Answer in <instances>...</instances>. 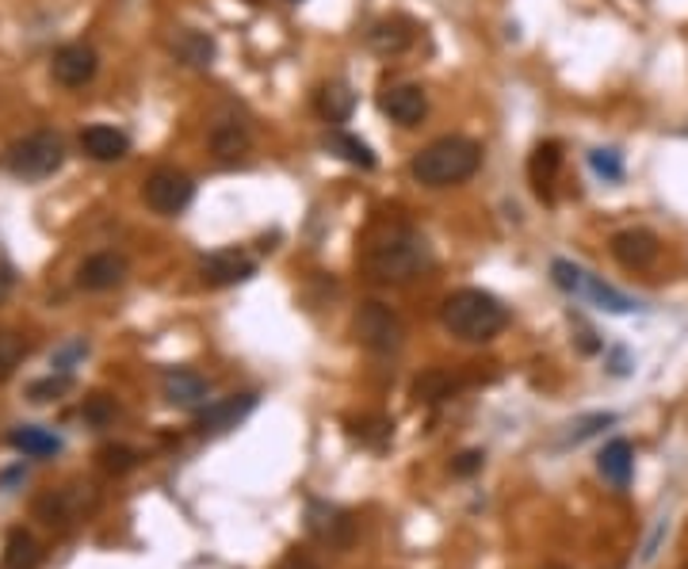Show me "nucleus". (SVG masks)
<instances>
[{"mask_svg": "<svg viewBox=\"0 0 688 569\" xmlns=\"http://www.w3.org/2000/svg\"><path fill=\"white\" fill-rule=\"evenodd\" d=\"M441 322L444 329L463 344H486L509 325V309L502 306L489 291L478 287H463L452 291L441 306Z\"/></svg>", "mask_w": 688, "mask_h": 569, "instance_id": "1", "label": "nucleus"}, {"mask_svg": "<svg viewBox=\"0 0 688 569\" xmlns=\"http://www.w3.org/2000/svg\"><path fill=\"white\" fill-rule=\"evenodd\" d=\"M478 169H482V145L475 138H463V134H447L428 142L409 165L413 180L425 187H455L475 176Z\"/></svg>", "mask_w": 688, "mask_h": 569, "instance_id": "2", "label": "nucleus"}, {"mask_svg": "<svg viewBox=\"0 0 688 569\" xmlns=\"http://www.w3.org/2000/svg\"><path fill=\"white\" fill-rule=\"evenodd\" d=\"M425 268H428L425 241L402 226L386 230L383 237H375L367 245V272L383 283H409L413 275H421Z\"/></svg>", "mask_w": 688, "mask_h": 569, "instance_id": "3", "label": "nucleus"}, {"mask_svg": "<svg viewBox=\"0 0 688 569\" xmlns=\"http://www.w3.org/2000/svg\"><path fill=\"white\" fill-rule=\"evenodd\" d=\"M65 165V142L54 131H34L8 150V172L23 184H39V180L54 176Z\"/></svg>", "mask_w": 688, "mask_h": 569, "instance_id": "4", "label": "nucleus"}, {"mask_svg": "<svg viewBox=\"0 0 688 569\" xmlns=\"http://www.w3.org/2000/svg\"><path fill=\"white\" fill-rule=\"evenodd\" d=\"M352 329H356V341L364 344L367 352H375V356H394V352L406 344V325H402L398 314H394L391 306H383V302H364V306L356 309Z\"/></svg>", "mask_w": 688, "mask_h": 569, "instance_id": "5", "label": "nucleus"}, {"mask_svg": "<svg viewBox=\"0 0 688 569\" xmlns=\"http://www.w3.org/2000/svg\"><path fill=\"white\" fill-rule=\"evenodd\" d=\"M192 195H195L192 176L180 169H153L142 184L145 206H150L153 214H161V219H176V214L192 203Z\"/></svg>", "mask_w": 688, "mask_h": 569, "instance_id": "6", "label": "nucleus"}, {"mask_svg": "<svg viewBox=\"0 0 688 569\" xmlns=\"http://www.w3.org/2000/svg\"><path fill=\"white\" fill-rule=\"evenodd\" d=\"M92 505H97V494H92L89 486H65V489H54V494L39 497L34 501V516H39L42 524H50V528H73L77 520H84V516L92 512Z\"/></svg>", "mask_w": 688, "mask_h": 569, "instance_id": "7", "label": "nucleus"}, {"mask_svg": "<svg viewBox=\"0 0 688 569\" xmlns=\"http://www.w3.org/2000/svg\"><path fill=\"white\" fill-rule=\"evenodd\" d=\"M256 261L241 248H219V253L200 261V280L203 287H237V283L253 280Z\"/></svg>", "mask_w": 688, "mask_h": 569, "instance_id": "8", "label": "nucleus"}, {"mask_svg": "<svg viewBox=\"0 0 688 569\" xmlns=\"http://www.w3.org/2000/svg\"><path fill=\"white\" fill-rule=\"evenodd\" d=\"M97 69H100L97 50L84 47V42H69V47L54 50V58H50V77L62 89H84L97 77Z\"/></svg>", "mask_w": 688, "mask_h": 569, "instance_id": "9", "label": "nucleus"}, {"mask_svg": "<svg viewBox=\"0 0 688 569\" xmlns=\"http://www.w3.org/2000/svg\"><path fill=\"white\" fill-rule=\"evenodd\" d=\"M378 108H383V115H391V123L398 126H421V119L428 115V96L421 84H386L383 92H378Z\"/></svg>", "mask_w": 688, "mask_h": 569, "instance_id": "10", "label": "nucleus"}, {"mask_svg": "<svg viewBox=\"0 0 688 569\" xmlns=\"http://www.w3.org/2000/svg\"><path fill=\"white\" fill-rule=\"evenodd\" d=\"M306 528L317 542H330V547H348L356 536V524L344 508L330 501H310L306 505Z\"/></svg>", "mask_w": 688, "mask_h": 569, "instance_id": "11", "label": "nucleus"}, {"mask_svg": "<svg viewBox=\"0 0 688 569\" xmlns=\"http://www.w3.org/2000/svg\"><path fill=\"white\" fill-rule=\"evenodd\" d=\"M253 409H256V394H230V398L203 405L200 417H195V428H200L203 436H222V433H230V428H237Z\"/></svg>", "mask_w": 688, "mask_h": 569, "instance_id": "12", "label": "nucleus"}, {"mask_svg": "<svg viewBox=\"0 0 688 569\" xmlns=\"http://www.w3.org/2000/svg\"><path fill=\"white\" fill-rule=\"evenodd\" d=\"M613 256L619 264H624L627 272H647L658 264L661 256V241L658 234H650V230H619L613 237Z\"/></svg>", "mask_w": 688, "mask_h": 569, "instance_id": "13", "label": "nucleus"}, {"mask_svg": "<svg viewBox=\"0 0 688 569\" xmlns=\"http://www.w3.org/2000/svg\"><path fill=\"white\" fill-rule=\"evenodd\" d=\"M81 150L89 153L92 161H100V165H111V161H123L127 153H131V138L119 131V126L92 123L81 131Z\"/></svg>", "mask_w": 688, "mask_h": 569, "instance_id": "14", "label": "nucleus"}, {"mask_svg": "<svg viewBox=\"0 0 688 569\" xmlns=\"http://www.w3.org/2000/svg\"><path fill=\"white\" fill-rule=\"evenodd\" d=\"M127 280V261L119 253H97L77 268L81 291H115Z\"/></svg>", "mask_w": 688, "mask_h": 569, "instance_id": "15", "label": "nucleus"}, {"mask_svg": "<svg viewBox=\"0 0 688 569\" xmlns=\"http://www.w3.org/2000/svg\"><path fill=\"white\" fill-rule=\"evenodd\" d=\"M161 386H165V402L176 405V409H200L206 394H211V383L188 367H169Z\"/></svg>", "mask_w": 688, "mask_h": 569, "instance_id": "16", "label": "nucleus"}, {"mask_svg": "<svg viewBox=\"0 0 688 569\" xmlns=\"http://www.w3.org/2000/svg\"><path fill=\"white\" fill-rule=\"evenodd\" d=\"M574 295L589 298L593 306H597V309H608V314H631V309H639V302L627 298L624 291L608 287L605 280H597V275H589L585 268H581V275H578V287H574Z\"/></svg>", "mask_w": 688, "mask_h": 569, "instance_id": "17", "label": "nucleus"}, {"mask_svg": "<svg viewBox=\"0 0 688 569\" xmlns=\"http://www.w3.org/2000/svg\"><path fill=\"white\" fill-rule=\"evenodd\" d=\"M413 39H417V31H413V23L402 20V16L375 23L372 34H367V42H372L375 54H402V50L413 47Z\"/></svg>", "mask_w": 688, "mask_h": 569, "instance_id": "18", "label": "nucleus"}, {"mask_svg": "<svg viewBox=\"0 0 688 569\" xmlns=\"http://www.w3.org/2000/svg\"><path fill=\"white\" fill-rule=\"evenodd\" d=\"M597 470L605 481H613L616 489H627V481H631V470H635V451L627 439H613V444L600 451L597 459Z\"/></svg>", "mask_w": 688, "mask_h": 569, "instance_id": "19", "label": "nucleus"}, {"mask_svg": "<svg viewBox=\"0 0 688 569\" xmlns=\"http://www.w3.org/2000/svg\"><path fill=\"white\" fill-rule=\"evenodd\" d=\"M8 444L16 447V451L31 455V459H50V455L62 451V439H58L50 428H34V425H20L12 428V436H8Z\"/></svg>", "mask_w": 688, "mask_h": 569, "instance_id": "20", "label": "nucleus"}, {"mask_svg": "<svg viewBox=\"0 0 688 569\" xmlns=\"http://www.w3.org/2000/svg\"><path fill=\"white\" fill-rule=\"evenodd\" d=\"M352 108H356V92L344 81H330L322 92H317V111H322L330 123H348Z\"/></svg>", "mask_w": 688, "mask_h": 569, "instance_id": "21", "label": "nucleus"}, {"mask_svg": "<svg viewBox=\"0 0 688 569\" xmlns=\"http://www.w3.org/2000/svg\"><path fill=\"white\" fill-rule=\"evenodd\" d=\"M172 54L184 58L188 65H211V58H214V42L206 39V34H200V31L180 28L176 34H172Z\"/></svg>", "mask_w": 688, "mask_h": 569, "instance_id": "22", "label": "nucleus"}, {"mask_svg": "<svg viewBox=\"0 0 688 569\" xmlns=\"http://www.w3.org/2000/svg\"><path fill=\"white\" fill-rule=\"evenodd\" d=\"M348 436L352 439H360L364 447H386L391 444V436H394V425H391V417H378V413H364L360 420H348Z\"/></svg>", "mask_w": 688, "mask_h": 569, "instance_id": "23", "label": "nucleus"}, {"mask_svg": "<svg viewBox=\"0 0 688 569\" xmlns=\"http://www.w3.org/2000/svg\"><path fill=\"white\" fill-rule=\"evenodd\" d=\"M39 542H34L31 531L16 528L4 542V569H39Z\"/></svg>", "mask_w": 688, "mask_h": 569, "instance_id": "24", "label": "nucleus"}, {"mask_svg": "<svg viewBox=\"0 0 688 569\" xmlns=\"http://www.w3.org/2000/svg\"><path fill=\"white\" fill-rule=\"evenodd\" d=\"M558 165H563V145L558 142H544L536 145V153H532V184H536V192L544 195L550 187V180H555Z\"/></svg>", "mask_w": 688, "mask_h": 569, "instance_id": "25", "label": "nucleus"}, {"mask_svg": "<svg viewBox=\"0 0 688 569\" xmlns=\"http://www.w3.org/2000/svg\"><path fill=\"white\" fill-rule=\"evenodd\" d=\"M211 145L222 161H237L241 153H249V131L241 123H234V119H226V123L214 126Z\"/></svg>", "mask_w": 688, "mask_h": 569, "instance_id": "26", "label": "nucleus"}, {"mask_svg": "<svg viewBox=\"0 0 688 569\" xmlns=\"http://www.w3.org/2000/svg\"><path fill=\"white\" fill-rule=\"evenodd\" d=\"M330 145L341 153L344 161H352V165H360V169H372V165H375V153L367 150V145L360 142V138H352V134H330Z\"/></svg>", "mask_w": 688, "mask_h": 569, "instance_id": "27", "label": "nucleus"}, {"mask_svg": "<svg viewBox=\"0 0 688 569\" xmlns=\"http://www.w3.org/2000/svg\"><path fill=\"white\" fill-rule=\"evenodd\" d=\"M23 356H28V344H23L16 333H0V378L12 375Z\"/></svg>", "mask_w": 688, "mask_h": 569, "instance_id": "28", "label": "nucleus"}, {"mask_svg": "<svg viewBox=\"0 0 688 569\" xmlns=\"http://www.w3.org/2000/svg\"><path fill=\"white\" fill-rule=\"evenodd\" d=\"M447 390H455V383L441 370H433V375H425L417 386H413V394H417V402H441L447 398Z\"/></svg>", "mask_w": 688, "mask_h": 569, "instance_id": "29", "label": "nucleus"}, {"mask_svg": "<svg viewBox=\"0 0 688 569\" xmlns=\"http://www.w3.org/2000/svg\"><path fill=\"white\" fill-rule=\"evenodd\" d=\"M100 463H103V470H111V474H127L138 467V455L131 447H103Z\"/></svg>", "mask_w": 688, "mask_h": 569, "instance_id": "30", "label": "nucleus"}, {"mask_svg": "<svg viewBox=\"0 0 688 569\" xmlns=\"http://www.w3.org/2000/svg\"><path fill=\"white\" fill-rule=\"evenodd\" d=\"M589 165L597 176H605V180H619L624 176V161H619V153L616 150H593L589 153Z\"/></svg>", "mask_w": 688, "mask_h": 569, "instance_id": "31", "label": "nucleus"}, {"mask_svg": "<svg viewBox=\"0 0 688 569\" xmlns=\"http://www.w3.org/2000/svg\"><path fill=\"white\" fill-rule=\"evenodd\" d=\"M69 390V375L62 370V375H50V378H42V383H31V402H50V398H58V394H65Z\"/></svg>", "mask_w": 688, "mask_h": 569, "instance_id": "32", "label": "nucleus"}, {"mask_svg": "<svg viewBox=\"0 0 688 569\" xmlns=\"http://www.w3.org/2000/svg\"><path fill=\"white\" fill-rule=\"evenodd\" d=\"M482 463H486V455H482V451H463L459 459L452 463V470L459 474V478H467V474L482 470Z\"/></svg>", "mask_w": 688, "mask_h": 569, "instance_id": "33", "label": "nucleus"}, {"mask_svg": "<svg viewBox=\"0 0 688 569\" xmlns=\"http://www.w3.org/2000/svg\"><path fill=\"white\" fill-rule=\"evenodd\" d=\"M84 413H89V420H97V425H103V420H108L111 413H115V405L103 398V394H97V398L89 402V409H84Z\"/></svg>", "mask_w": 688, "mask_h": 569, "instance_id": "34", "label": "nucleus"}, {"mask_svg": "<svg viewBox=\"0 0 688 569\" xmlns=\"http://www.w3.org/2000/svg\"><path fill=\"white\" fill-rule=\"evenodd\" d=\"M12 287H16V275L8 264H0V306L8 302V295H12Z\"/></svg>", "mask_w": 688, "mask_h": 569, "instance_id": "35", "label": "nucleus"}, {"mask_svg": "<svg viewBox=\"0 0 688 569\" xmlns=\"http://www.w3.org/2000/svg\"><path fill=\"white\" fill-rule=\"evenodd\" d=\"M280 569H317L314 562H303V558H287V562H283Z\"/></svg>", "mask_w": 688, "mask_h": 569, "instance_id": "36", "label": "nucleus"}, {"mask_svg": "<svg viewBox=\"0 0 688 569\" xmlns=\"http://www.w3.org/2000/svg\"><path fill=\"white\" fill-rule=\"evenodd\" d=\"M544 569H566V566H544Z\"/></svg>", "mask_w": 688, "mask_h": 569, "instance_id": "37", "label": "nucleus"}, {"mask_svg": "<svg viewBox=\"0 0 688 569\" xmlns=\"http://www.w3.org/2000/svg\"><path fill=\"white\" fill-rule=\"evenodd\" d=\"M287 4H299V0H287Z\"/></svg>", "mask_w": 688, "mask_h": 569, "instance_id": "38", "label": "nucleus"}]
</instances>
